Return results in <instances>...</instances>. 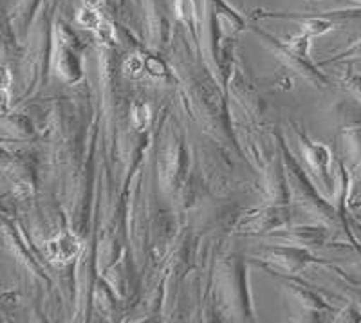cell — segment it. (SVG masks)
Instances as JSON below:
<instances>
[{"mask_svg": "<svg viewBox=\"0 0 361 323\" xmlns=\"http://www.w3.org/2000/svg\"><path fill=\"white\" fill-rule=\"evenodd\" d=\"M262 258L264 266L273 267L275 271H282V273H296L312 260L307 251L296 250V248H273V250H267Z\"/></svg>", "mask_w": 361, "mask_h": 323, "instance_id": "6da1fadb", "label": "cell"}, {"mask_svg": "<svg viewBox=\"0 0 361 323\" xmlns=\"http://www.w3.org/2000/svg\"><path fill=\"white\" fill-rule=\"evenodd\" d=\"M80 250H82V244L76 238V235L69 233V231H62L45 245V253H47L49 260L58 264H67L74 260L78 257Z\"/></svg>", "mask_w": 361, "mask_h": 323, "instance_id": "7a4b0ae2", "label": "cell"}, {"mask_svg": "<svg viewBox=\"0 0 361 323\" xmlns=\"http://www.w3.org/2000/svg\"><path fill=\"white\" fill-rule=\"evenodd\" d=\"M302 140V152H304L305 161L309 163V166L314 170L316 173H320L322 181L327 184H331V173H329V166H331V152L324 145H312L311 141H307L305 138L300 135Z\"/></svg>", "mask_w": 361, "mask_h": 323, "instance_id": "3957f363", "label": "cell"}, {"mask_svg": "<svg viewBox=\"0 0 361 323\" xmlns=\"http://www.w3.org/2000/svg\"><path fill=\"white\" fill-rule=\"evenodd\" d=\"M288 219L289 215L286 208H269L244 219L240 228H244V231H247V233H251V231H264V229H273L276 226H282Z\"/></svg>", "mask_w": 361, "mask_h": 323, "instance_id": "277c9868", "label": "cell"}, {"mask_svg": "<svg viewBox=\"0 0 361 323\" xmlns=\"http://www.w3.org/2000/svg\"><path fill=\"white\" fill-rule=\"evenodd\" d=\"M282 235V237H288L291 242H296V244H322L327 237L324 229H312V228H296L289 233H276Z\"/></svg>", "mask_w": 361, "mask_h": 323, "instance_id": "5b68a950", "label": "cell"}, {"mask_svg": "<svg viewBox=\"0 0 361 323\" xmlns=\"http://www.w3.org/2000/svg\"><path fill=\"white\" fill-rule=\"evenodd\" d=\"M345 138H347V148H349L354 163L360 164L361 163V127L347 130Z\"/></svg>", "mask_w": 361, "mask_h": 323, "instance_id": "8992f818", "label": "cell"}, {"mask_svg": "<svg viewBox=\"0 0 361 323\" xmlns=\"http://www.w3.org/2000/svg\"><path fill=\"white\" fill-rule=\"evenodd\" d=\"M150 121V111H148V105L140 103V105L134 106V112H132V123H134L135 128H145Z\"/></svg>", "mask_w": 361, "mask_h": 323, "instance_id": "52a82bcc", "label": "cell"}, {"mask_svg": "<svg viewBox=\"0 0 361 323\" xmlns=\"http://www.w3.org/2000/svg\"><path fill=\"white\" fill-rule=\"evenodd\" d=\"M345 83H347V87H349L350 92L356 96L357 102L361 103V76H349Z\"/></svg>", "mask_w": 361, "mask_h": 323, "instance_id": "ba28073f", "label": "cell"}, {"mask_svg": "<svg viewBox=\"0 0 361 323\" xmlns=\"http://www.w3.org/2000/svg\"><path fill=\"white\" fill-rule=\"evenodd\" d=\"M341 56H361V40L356 45H353L349 51H345Z\"/></svg>", "mask_w": 361, "mask_h": 323, "instance_id": "9c48e42d", "label": "cell"}, {"mask_svg": "<svg viewBox=\"0 0 361 323\" xmlns=\"http://www.w3.org/2000/svg\"><path fill=\"white\" fill-rule=\"evenodd\" d=\"M360 2H361V0H360Z\"/></svg>", "mask_w": 361, "mask_h": 323, "instance_id": "30bf717a", "label": "cell"}]
</instances>
